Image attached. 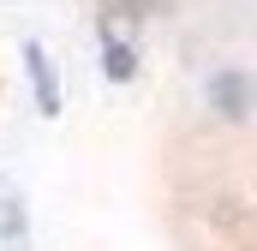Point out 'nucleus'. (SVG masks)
I'll return each mask as SVG.
<instances>
[{"label": "nucleus", "instance_id": "1", "mask_svg": "<svg viewBox=\"0 0 257 251\" xmlns=\"http://www.w3.org/2000/svg\"><path fill=\"white\" fill-rule=\"evenodd\" d=\"M24 60H30V84H36V102H42V114H60V84H54V66H48V54L30 42V48H24Z\"/></svg>", "mask_w": 257, "mask_h": 251}]
</instances>
